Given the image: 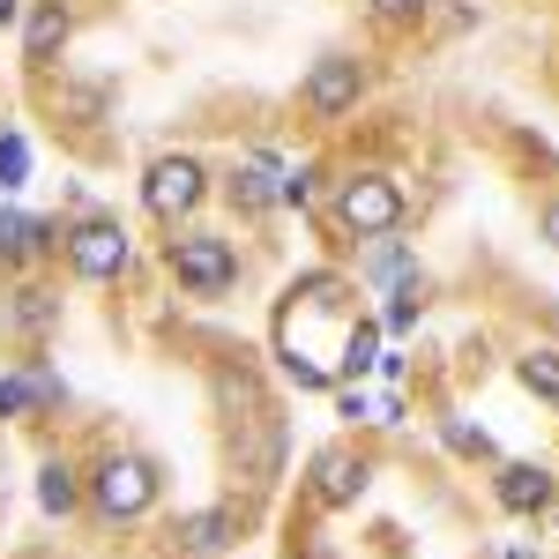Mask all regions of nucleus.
I'll return each instance as SVG.
<instances>
[{
  "instance_id": "1",
  "label": "nucleus",
  "mask_w": 559,
  "mask_h": 559,
  "mask_svg": "<svg viewBox=\"0 0 559 559\" xmlns=\"http://www.w3.org/2000/svg\"><path fill=\"white\" fill-rule=\"evenodd\" d=\"M336 224H344L350 239H388L403 224V187L388 173H350L336 187Z\"/></svg>"
},
{
  "instance_id": "2",
  "label": "nucleus",
  "mask_w": 559,
  "mask_h": 559,
  "mask_svg": "<svg viewBox=\"0 0 559 559\" xmlns=\"http://www.w3.org/2000/svg\"><path fill=\"white\" fill-rule=\"evenodd\" d=\"M202 194H210V173H202V157H187V150L157 157V165L142 173V210L157 216V224L194 216V210H202Z\"/></svg>"
},
{
  "instance_id": "3",
  "label": "nucleus",
  "mask_w": 559,
  "mask_h": 559,
  "mask_svg": "<svg viewBox=\"0 0 559 559\" xmlns=\"http://www.w3.org/2000/svg\"><path fill=\"white\" fill-rule=\"evenodd\" d=\"M134 261V239L120 216H83L75 231H68V269L83 276V284H112V276H128Z\"/></svg>"
},
{
  "instance_id": "4",
  "label": "nucleus",
  "mask_w": 559,
  "mask_h": 559,
  "mask_svg": "<svg viewBox=\"0 0 559 559\" xmlns=\"http://www.w3.org/2000/svg\"><path fill=\"white\" fill-rule=\"evenodd\" d=\"M90 500H97L105 522H134L157 500V463H150V455H105L97 477H90Z\"/></svg>"
},
{
  "instance_id": "5",
  "label": "nucleus",
  "mask_w": 559,
  "mask_h": 559,
  "mask_svg": "<svg viewBox=\"0 0 559 559\" xmlns=\"http://www.w3.org/2000/svg\"><path fill=\"white\" fill-rule=\"evenodd\" d=\"M173 276L194 299H224L231 276H239V254H231V239H216V231H179L173 239Z\"/></svg>"
},
{
  "instance_id": "6",
  "label": "nucleus",
  "mask_w": 559,
  "mask_h": 559,
  "mask_svg": "<svg viewBox=\"0 0 559 559\" xmlns=\"http://www.w3.org/2000/svg\"><path fill=\"white\" fill-rule=\"evenodd\" d=\"M358 90H366V68L350 60V52H329V60H313V75H306V112L313 120H344L350 105H358Z\"/></svg>"
},
{
  "instance_id": "7",
  "label": "nucleus",
  "mask_w": 559,
  "mask_h": 559,
  "mask_svg": "<svg viewBox=\"0 0 559 559\" xmlns=\"http://www.w3.org/2000/svg\"><path fill=\"white\" fill-rule=\"evenodd\" d=\"M492 500H500L508 515H552L559 477L545 471V463H500V471H492Z\"/></svg>"
},
{
  "instance_id": "8",
  "label": "nucleus",
  "mask_w": 559,
  "mask_h": 559,
  "mask_svg": "<svg viewBox=\"0 0 559 559\" xmlns=\"http://www.w3.org/2000/svg\"><path fill=\"white\" fill-rule=\"evenodd\" d=\"M224 194H231V210H239V216H269V210H284V165H276L269 150H254L247 165H231Z\"/></svg>"
},
{
  "instance_id": "9",
  "label": "nucleus",
  "mask_w": 559,
  "mask_h": 559,
  "mask_svg": "<svg viewBox=\"0 0 559 559\" xmlns=\"http://www.w3.org/2000/svg\"><path fill=\"white\" fill-rule=\"evenodd\" d=\"M366 455H350V448H321V455H313V500H321V508H350V500H358V492H366Z\"/></svg>"
},
{
  "instance_id": "10",
  "label": "nucleus",
  "mask_w": 559,
  "mask_h": 559,
  "mask_svg": "<svg viewBox=\"0 0 559 559\" xmlns=\"http://www.w3.org/2000/svg\"><path fill=\"white\" fill-rule=\"evenodd\" d=\"M60 45H68V8H60V0L31 8V23H23V60H38V68H45Z\"/></svg>"
},
{
  "instance_id": "11",
  "label": "nucleus",
  "mask_w": 559,
  "mask_h": 559,
  "mask_svg": "<svg viewBox=\"0 0 559 559\" xmlns=\"http://www.w3.org/2000/svg\"><path fill=\"white\" fill-rule=\"evenodd\" d=\"M231 537H239V522L224 515V508H202V515L179 522V545H187V552H224Z\"/></svg>"
},
{
  "instance_id": "12",
  "label": "nucleus",
  "mask_w": 559,
  "mask_h": 559,
  "mask_svg": "<svg viewBox=\"0 0 559 559\" xmlns=\"http://www.w3.org/2000/svg\"><path fill=\"white\" fill-rule=\"evenodd\" d=\"M38 508L45 515H75V508H83V477L68 471V463H45L38 471Z\"/></svg>"
},
{
  "instance_id": "13",
  "label": "nucleus",
  "mask_w": 559,
  "mask_h": 559,
  "mask_svg": "<svg viewBox=\"0 0 559 559\" xmlns=\"http://www.w3.org/2000/svg\"><path fill=\"white\" fill-rule=\"evenodd\" d=\"M45 239H52V231H45L38 216H23V210H0V261H31L45 247Z\"/></svg>"
},
{
  "instance_id": "14",
  "label": "nucleus",
  "mask_w": 559,
  "mask_h": 559,
  "mask_svg": "<svg viewBox=\"0 0 559 559\" xmlns=\"http://www.w3.org/2000/svg\"><path fill=\"white\" fill-rule=\"evenodd\" d=\"M515 381L530 388V395H537V403H559V350H522L515 358Z\"/></svg>"
},
{
  "instance_id": "15",
  "label": "nucleus",
  "mask_w": 559,
  "mask_h": 559,
  "mask_svg": "<svg viewBox=\"0 0 559 559\" xmlns=\"http://www.w3.org/2000/svg\"><path fill=\"white\" fill-rule=\"evenodd\" d=\"M373 366H381V329H373V321H358V329L344 336V358H336V373H350V381H366Z\"/></svg>"
},
{
  "instance_id": "16",
  "label": "nucleus",
  "mask_w": 559,
  "mask_h": 559,
  "mask_svg": "<svg viewBox=\"0 0 559 559\" xmlns=\"http://www.w3.org/2000/svg\"><path fill=\"white\" fill-rule=\"evenodd\" d=\"M440 440H448L455 455H477V463H492V432L471 426V418H448V426H440Z\"/></svg>"
},
{
  "instance_id": "17",
  "label": "nucleus",
  "mask_w": 559,
  "mask_h": 559,
  "mask_svg": "<svg viewBox=\"0 0 559 559\" xmlns=\"http://www.w3.org/2000/svg\"><path fill=\"white\" fill-rule=\"evenodd\" d=\"M418 313H426V276H403L395 299H388V329H411Z\"/></svg>"
},
{
  "instance_id": "18",
  "label": "nucleus",
  "mask_w": 559,
  "mask_h": 559,
  "mask_svg": "<svg viewBox=\"0 0 559 559\" xmlns=\"http://www.w3.org/2000/svg\"><path fill=\"white\" fill-rule=\"evenodd\" d=\"M23 179H31V142L0 134V187H23Z\"/></svg>"
},
{
  "instance_id": "19",
  "label": "nucleus",
  "mask_w": 559,
  "mask_h": 559,
  "mask_svg": "<svg viewBox=\"0 0 559 559\" xmlns=\"http://www.w3.org/2000/svg\"><path fill=\"white\" fill-rule=\"evenodd\" d=\"M313 194H321V173H313V165L284 173V210H313Z\"/></svg>"
},
{
  "instance_id": "20",
  "label": "nucleus",
  "mask_w": 559,
  "mask_h": 559,
  "mask_svg": "<svg viewBox=\"0 0 559 559\" xmlns=\"http://www.w3.org/2000/svg\"><path fill=\"white\" fill-rule=\"evenodd\" d=\"M38 403V388L23 381V373H0V418H15V411H31Z\"/></svg>"
},
{
  "instance_id": "21",
  "label": "nucleus",
  "mask_w": 559,
  "mask_h": 559,
  "mask_svg": "<svg viewBox=\"0 0 559 559\" xmlns=\"http://www.w3.org/2000/svg\"><path fill=\"white\" fill-rule=\"evenodd\" d=\"M15 321H23V329H45V321H52V299H45V292H15Z\"/></svg>"
},
{
  "instance_id": "22",
  "label": "nucleus",
  "mask_w": 559,
  "mask_h": 559,
  "mask_svg": "<svg viewBox=\"0 0 559 559\" xmlns=\"http://www.w3.org/2000/svg\"><path fill=\"white\" fill-rule=\"evenodd\" d=\"M366 8H373L381 23H418V15H426L432 0H366Z\"/></svg>"
},
{
  "instance_id": "23",
  "label": "nucleus",
  "mask_w": 559,
  "mask_h": 559,
  "mask_svg": "<svg viewBox=\"0 0 559 559\" xmlns=\"http://www.w3.org/2000/svg\"><path fill=\"white\" fill-rule=\"evenodd\" d=\"M366 269H373V276H411V254H403V247H388V239H381V254L366 261Z\"/></svg>"
},
{
  "instance_id": "24",
  "label": "nucleus",
  "mask_w": 559,
  "mask_h": 559,
  "mask_svg": "<svg viewBox=\"0 0 559 559\" xmlns=\"http://www.w3.org/2000/svg\"><path fill=\"white\" fill-rule=\"evenodd\" d=\"M537 231H545V247H559V194L545 202V216H537Z\"/></svg>"
},
{
  "instance_id": "25",
  "label": "nucleus",
  "mask_w": 559,
  "mask_h": 559,
  "mask_svg": "<svg viewBox=\"0 0 559 559\" xmlns=\"http://www.w3.org/2000/svg\"><path fill=\"white\" fill-rule=\"evenodd\" d=\"M0 23H15V0H0Z\"/></svg>"
},
{
  "instance_id": "26",
  "label": "nucleus",
  "mask_w": 559,
  "mask_h": 559,
  "mask_svg": "<svg viewBox=\"0 0 559 559\" xmlns=\"http://www.w3.org/2000/svg\"><path fill=\"white\" fill-rule=\"evenodd\" d=\"M552 515H559V508H552Z\"/></svg>"
}]
</instances>
